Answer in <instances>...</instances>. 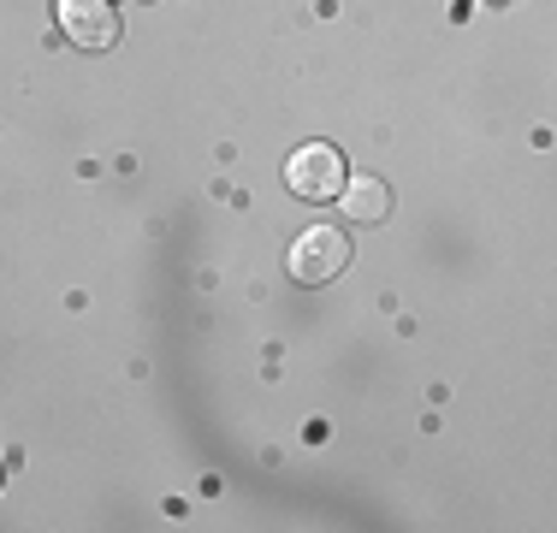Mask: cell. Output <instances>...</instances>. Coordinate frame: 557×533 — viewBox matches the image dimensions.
Here are the masks:
<instances>
[{"label":"cell","instance_id":"obj_2","mask_svg":"<svg viewBox=\"0 0 557 533\" xmlns=\"http://www.w3.org/2000/svg\"><path fill=\"white\" fill-rule=\"evenodd\" d=\"M350 266V237L333 232V225H309V232L290 244V278L297 285H326Z\"/></svg>","mask_w":557,"mask_h":533},{"label":"cell","instance_id":"obj_1","mask_svg":"<svg viewBox=\"0 0 557 533\" xmlns=\"http://www.w3.org/2000/svg\"><path fill=\"white\" fill-rule=\"evenodd\" d=\"M344 178H350V172H344V154L333 142H302V149L285 160V184L302 202H333L344 190Z\"/></svg>","mask_w":557,"mask_h":533},{"label":"cell","instance_id":"obj_3","mask_svg":"<svg viewBox=\"0 0 557 533\" xmlns=\"http://www.w3.org/2000/svg\"><path fill=\"white\" fill-rule=\"evenodd\" d=\"M60 30L72 36L77 48H89V53H108L119 48V7L113 0H60Z\"/></svg>","mask_w":557,"mask_h":533},{"label":"cell","instance_id":"obj_4","mask_svg":"<svg viewBox=\"0 0 557 533\" xmlns=\"http://www.w3.org/2000/svg\"><path fill=\"white\" fill-rule=\"evenodd\" d=\"M338 202H344V213H350V220L374 225V220H386V213H392V190H386L380 178H344Z\"/></svg>","mask_w":557,"mask_h":533}]
</instances>
